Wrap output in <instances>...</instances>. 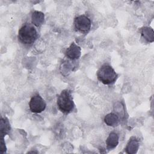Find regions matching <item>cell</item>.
Segmentation results:
<instances>
[{"instance_id": "6da1fadb", "label": "cell", "mask_w": 154, "mask_h": 154, "mask_svg": "<svg viewBox=\"0 0 154 154\" xmlns=\"http://www.w3.org/2000/svg\"><path fill=\"white\" fill-rule=\"evenodd\" d=\"M38 35L35 27L28 23L23 25L19 30L18 38L21 43L25 45H31L35 42Z\"/></svg>"}, {"instance_id": "7a4b0ae2", "label": "cell", "mask_w": 154, "mask_h": 154, "mask_svg": "<svg viewBox=\"0 0 154 154\" xmlns=\"http://www.w3.org/2000/svg\"><path fill=\"white\" fill-rule=\"evenodd\" d=\"M57 105L59 109L64 114L72 112L75 107V104L72 96L71 91L64 90L57 97Z\"/></svg>"}, {"instance_id": "3957f363", "label": "cell", "mask_w": 154, "mask_h": 154, "mask_svg": "<svg viewBox=\"0 0 154 154\" xmlns=\"http://www.w3.org/2000/svg\"><path fill=\"white\" fill-rule=\"evenodd\" d=\"M97 77L98 80L103 84L110 85L116 81L118 75L111 66L104 64L98 70Z\"/></svg>"}, {"instance_id": "277c9868", "label": "cell", "mask_w": 154, "mask_h": 154, "mask_svg": "<svg viewBox=\"0 0 154 154\" xmlns=\"http://www.w3.org/2000/svg\"><path fill=\"white\" fill-rule=\"evenodd\" d=\"M46 106V104L43 99L38 94L34 95L30 99L29 107L32 112L40 113L43 112Z\"/></svg>"}, {"instance_id": "5b68a950", "label": "cell", "mask_w": 154, "mask_h": 154, "mask_svg": "<svg viewBox=\"0 0 154 154\" xmlns=\"http://www.w3.org/2000/svg\"><path fill=\"white\" fill-rule=\"evenodd\" d=\"M75 28L81 32H87L91 25L90 19L85 15H81L76 17L74 21Z\"/></svg>"}, {"instance_id": "8992f818", "label": "cell", "mask_w": 154, "mask_h": 154, "mask_svg": "<svg viewBox=\"0 0 154 154\" xmlns=\"http://www.w3.org/2000/svg\"><path fill=\"white\" fill-rule=\"evenodd\" d=\"M81 55V49L75 43H71L70 46L66 51V57L72 60L78 59Z\"/></svg>"}, {"instance_id": "52a82bcc", "label": "cell", "mask_w": 154, "mask_h": 154, "mask_svg": "<svg viewBox=\"0 0 154 154\" xmlns=\"http://www.w3.org/2000/svg\"><path fill=\"white\" fill-rule=\"evenodd\" d=\"M139 143L138 140L135 137H132L126 147V152L129 154H134L137 153Z\"/></svg>"}, {"instance_id": "ba28073f", "label": "cell", "mask_w": 154, "mask_h": 154, "mask_svg": "<svg viewBox=\"0 0 154 154\" xmlns=\"http://www.w3.org/2000/svg\"><path fill=\"white\" fill-rule=\"evenodd\" d=\"M107 148L108 149H112L115 148L119 144V136L115 132H111L108 137L106 141Z\"/></svg>"}, {"instance_id": "9c48e42d", "label": "cell", "mask_w": 154, "mask_h": 154, "mask_svg": "<svg viewBox=\"0 0 154 154\" xmlns=\"http://www.w3.org/2000/svg\"><path fill=\"white\" fill-rule=\"evenodd\" d=\"M45 15L41 11H35L32 14L31 21L32 24L36 26H40L43 23Z\"/></svg>"}, {"instance_id": "30bf717a", "label": "cell", "mask_w": 154, "mask_h": 154, "mask_svg": "<svg viewBox=\"0 0 154 154\" xmlns=\"http://www.w3.org/2000/svg\"><path fill=\"white\" fill-rule=\"evenodd\" d=\"M119 117L114 113H109L104 117V122L109 126H116L119 123Z\"/></svg>"}, {"instance_id": "8fae6325", "label": "cell", "mask_w": 154, "mask_h": 154, "mask_svg": "<svg viewBox=\"0 0 154 154\" xmlns=\"http://www.w3.org/2000/svg\"><path fill=\"white\" fill-rule=\"evenodd\" d=\"M10 129V125L8 122V120L7 119L1 118L0 122V132L1 136L2 138H4V137L8 134Z\"/></svg>"}, {"instance_id": "7c38bea8", "label": "cell", "mask_w": 154, "mask_h": 154, "mask_svg": "<svg viewBox=\"0 0 154 154\" xmlns=\"http://www.w3.org/2000/svg\"><path fill=\"white\" fill-rule=\"evenodd\" d=\"M153 31L152 28L149 27H144L142 29L141 34L143 37L148 42H153Z\"/></svg>"}, {"instance_id": "4fadbf2b", "label": "cell", "mask_w": 154, "mask_h": 154, "mask_svg": "<svg viewBox=\"0 0 154 154\" xmlns=\"http://www.w3.org/2000/svg\"><path fill=\"white\" fill-rule=\"evenodd\" d=\"M7 149H6V147H5V141L4 140V138H1V147H0V152L1 153H4L6 152Z\"/></svg>"}]
</instances>
